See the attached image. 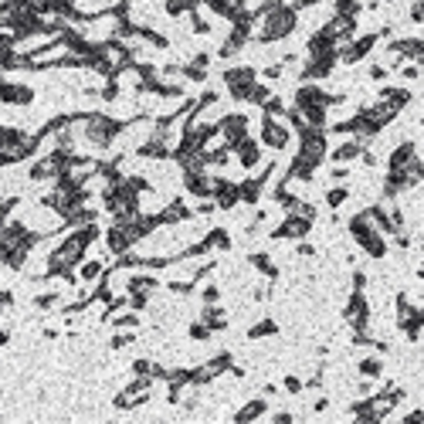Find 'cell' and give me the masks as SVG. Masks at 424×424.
<instances>
[{
	"label": "cell",
	"instance_id": "6da1fadb",
	"mask_svg": "<svg viewBox=\"0 0 424 424\" xmlns=\"http://www.w3.org/2000/svg\"><path fill=\"white\" fill-rule=\"evenodd\" d=\"M299 28V10L292 3H275L262 21H255V31H251V41L255 44H275V41H285L296 35Z\"/></svg>",
	"mask_w": 424,
	"mask_h": 424
},
{
	"label": "cell",
	"instance_id": "7a4b0ae2",
	"mask_svg": "<svg viewBox=\"0 0 424 424\" xmlns=\"http://www.w3.org/2000/svg\"><path fill=\"white\" fill-rule=\"evenodd\" d=\"M126 122L129 119L109 116V113H85V122L78 126V136L92 146V150H113L119 143V136L126 133Z\"/></svg>",
	"mask_w": 424,
	"mask_h": 424
},
{
	"label": "cell",
	"instance_id": "3957f363",
	"mask_svg": "<svg viewBox=\"0 0 424 424\" xmlns=\"http://www.w3.org/2000/svg\"><path fill=\"white\" fill-rule=\"evenodd\" d=\"M221 81H224L231 102H248V88L258 81V68L255 65H228L221 72Z\"/></svg>",
	"mask_w": 424,
	"mask_h": 424
},
{
	"label": "cell",
	"instance_id": "277c9868",
	"mask_svg": "<svg viewBox=\"0 0 424 424\" xmlns=\"http://www.w3.org/2000/svg\"><path fill=\"white\" fill-rule=\"evenodd\" d=\"M271 177H275V163H265L258 173L251 170L248 177H241V180H238V197H241V204H244V207H258Z\"/></svg>",
	"mask_w": 424,
	"mask_h": 424
},
{
	"label": "cell",
	"instance_id": "5b68a950",
	"mask_svg": "<svg viewBox=\"0 0 424 424\" xmlns=\"http://www.w3.org/2000/svg\"><path fill=\"white\" fill-rule=\"evenodd\" d=\"M262 150H271V153H282L289 143H292V129L282 122V119H271V116H258V136Z\"/></svg>",
	"mask_w": 424,
	"mask_h": 424
},
{
	"label": "cell",
	"instance_id": "8992f818",
	"mask_svg": "<svg viewBox=\"0 0 424 424\" xmlns=\"http://www.w3.org/2000/svg\"><path fill=\"white\" fill-rule=\"evenodd\" d=\"M296 136H299L296 156H302L306 163H312V166L319 170L322 160H326V150H329V133H326V129H302V133H296Z\"/></svg>",
	"mask_w": 424,
	"mask_h": 424
},
{
	"label": "cell",
	"instance_id": "52a82bcc",
	"mask_svg": "<svg viewBox=\"0 0 424 424\" xmlns=\"http://www.w3.org/2000/svg\"><path fill=\"white\" fill-rule=\"evenodd\" d=\"M150 394H153V380L150 377H133V384L122 387L113 397V407L116 411H136V407L150 404Z\"/></svg>",
	"mask_w": 424,
	"mask_h": 424
},
{
	"label": "cell",
	"instance_id": "ba28073f",
	"mask_svg": "<svg viewBox=\"0 0 424 424\" xmlns=\"http://www.w3.org/2000/svg\"><path fill=\"white\" fill-rule=\"evenodd\" d=\"M248 133H251V116L248 113H228V116L218 119V136L228 150H234Z\"/></svg>",
	"mask_w": 424,
	"mask_h": 424
},
{
	"label": "cell",
	"instance_id": "9c48e42d",
	"mask_svg": "<svg viewBox=\"0 0 424 424\" xmlns=\"http://www.w3.org/2000/svg\"><path fill=\"white\" fill-rule=\"evenodd\" d=\"M343 322L349 329H370V299H367V292H360V289L349 292L347 306H343Z\"/></svg>",
	"mask_w": 424,
	"mask_h": 424
},
{
	"label": "cell",
	"instance_id": "30bf717a",
	"mask_svg": "<svg viewBox=\"0 0 424 424\" xmlns=\"http://www.w3.org/2000/svg\"><path fill=\"white\" fill-rule=\"evenodd\" d=\"M336 72V51L329 55H306L302 68H299V81H322Z\"/></svg>",
	"mask_w": 424,
	"mask_h": 424
},
{
	"label": "cell",
	"instance_id": "8fae6325",
	"mask_svg": "<svg viewBox=\"0 0 424 424\" xmlns=\"http://www.w3.org/2000/svg\"><path fill=\"white\" fill-rule=\"evenodd\" d=\"M312 234V224H309L306 218H299V214H285L275 228L269 231L271 241H302Z\"/></svg>",
	"mask_w": 424,
	"mask_h": 424
},
{
	"label": "cell",
	"instance_id": "7c38bea8",
	"mask_svg": "<svg viewBox=\"0 0 424 424\" xmlns=\"http://www.w3.org/2000/svg\"><path fill=\"white\" fill-rule=\"evenodd\" d=\"M214 177V191H211V200L218 211H234L241 207V197H238V180L224 177V173H211Z\"/></svg>",
	"mask_w": 424,
	"mask_h": 424
},
{
	"label": "cell",
	"instance_id": "4fadbf2b",
	"mask_svg": "<svg viewBox=\"0 0 424 424\" xmlns=\"http://www.w3.org/2000/svg\"><path fill=\"white\" fill-rule=\"evenodd\" d=\"M156 218H160L163 228H180V224L193 221V207L184 197H173V200H163V207L156 211Z\"/></svg>",
	"mask_w": 424,
	"mask_h": 424
},
{
	"label": "cell",
	"instance_id": "5bb4252c",
	"mask_svg": "<svg viewBox=\"0 0 424 424\" xmlns=\"http://www.w3.org/2000/svg\"><path fill=\"white\" fill-rule=\"evenodd\" d=\"M180 184H184L187 197H193V200H211L214 177H211L207 170H184V173H180Z\"/></svg>",
	"mask_w": 424,
	"mask_h": 424
},
{
	"label": "cell",
	"instance_id": "9a60e30c",
	"mask_svg": "<svg viewBox=\"0 0 424 424\" xmlns=\"http://www.w3.org/2000/svg\"><path fill=\"white\" fill-rule=\"evenodd\" d=\"M231 156L238 160V166H241L244 173L258 170V166H262V143L255 139V133H248V136L231 150Z\"/></svg>",
	"mask_w": 424,
	"mask_h": 424
},
{
	"label": "cell",
	"instance_id": "2e32d148",
	"mask_svg": "<svg viewBox=\"0 0 424 424\" xmlns=\"http://www.w3.org/2000/svg\"><path fill=\"white\" fill-rule=\"evenodd\" d=\"M102 241H106V251L116 258V255H122V251H129V248H136V241H133V234H129V228L122 224V221H113L106 231H102Z\"/></svg>",
	"mask_w": 424,
	"mask_h": 424
},
{
	"label": "cell",
	"instance_id": "e0dca14e",
	"mask_svg": "<svg viewBox=\"0 0 424 424\" xmlns=\"http://www.w3.org/2000/svg\"><path fill=\"white\" fill-rule=\"evenodd\" d=\"M35 99H38L35 85H28V81H10V78H7V85H3V95H0L3 106H17V109H28Z\"/></svg>",
	"mask_w": 424,
	"mask_h": 424
},
{
	"label": "cell",
	"instance_id": "ac0fdd59",
	"mask_svg": "<svg viewBox=\"0 0 424 424\" xmlns=\"http://www.w3.org/2000/svg\"><path fill=\"white\" fill-rule=\"evenodd\" d=\"M356 28H360V21H356V17H343V14H333V17L322 24V31L336 41V44H343V41L353 38V35H356Z\"/></svg>",
	"mask_w": 424,
	"mask_h": 424
},
{
	"label": "cell",
	"instance_id": "d6986e66",
	"mask_svg": "<svg viewBox=\"0 0 424 424\" xmlns=\"http://www.w3.org/2000/svg\"><path fill=\"white\" fill-rule=\"evenodd\" d=\"M197 319L218 336V333H224L228 326H231V316H228V309L221 306V302H214V306H200V312H197Z\"/></svg>",
	"mask_w": 424,
	"mask_h": 424
},
{
	"label": "cell",
	"instance_id": "ffe728a7",
	"mask_svg": "<svg viewBox=\"0 0 424 424\" xmlns=\"http://www.w3.org/2000/svg\"><path fill=\"white\" fill-rule=\"evenodd\" d=\"M207 72H211V55H207V51H197L191 61L180 65V78H184V81H193V85L207 81Z\"/></svg>",
	"mask_w": 424,
	"mask_h": 424
},
{
	"label": "cell",
	"instance_id": "44dd1931",
	"mask_svg": "<svg viewBox=\"0 0 424 424\" xmlns=\"http://www.w3.org/2000/svg\"><path fill=\"white\" fill-rule=\"evenodd\" d=\"M377 102H387L390 109H407L411 102H414V92L411 88H404V85H380L377 88Z\"/></svg>",
	"mask_w": 424,
	"mask_h": 424
},
{
	"label": "cell",
	"instance_id": "7402d4cb",
	"mask_svg": "<svg viewBox=\"0 0 424 424\" xmlns=\"http://www.w3.org/2000/svg\"><path fill=\"white\" fill-rule=\"evenodd\" d=\"M269 414V397H251V401H244L238 411L231 414L234 424H251V421H262Z\"/></svg>",
	"mask_w": 424,
	"mask_h": 424
},
{
	"label": "cell",
	"instance_id": "603a6c76",
	"mask_svg": "<svg viewBox=\"0 0 424 424\" xmlns=\"http://www.w3.org/2000/svg\"><path fill=\"white\" fill-rule=\"evenodd\" d=\"M363 146L367 143H360L356 136H347L343 143H336L333 150H326V160H333V163H353V160H360V153H363Z\"/></svg>",
	"mask_w": 424,
	"mask_h": 424
},
{
	"label": "cell",
	"instance_id": "cb8c5ba5",
	"mask_svg": "<svg viewBox=\"0 0 424 424\" xmlns=\"http://www.w3.org/2000/svg\"><path fill=\"white\" fill-rule=\"evenodd\" d=\"M356 248H360L367 258H374V262H384L387 255H390V238H387V234H380V231H374L370 238H363Z\"/></svg>",
	"mask_w": 424,
	"mask_h": 424
},
{
	"label": "cell",
	"instance_id": "d4e9b609",
	"mask_svg": "<svg viewBox=\"0 0 424 424\" xmlns=\"http://www.w3.org/2000/svg\"><path fill=\"white\" fill-rule=\"evenodd\" d=\"M102 271H106V262L102 258H81L75 265V278H78V285H92V282H99L102 278Z\"/></svg>",
	"mask_w": 424,
	"mask_h": 424
},
{
	"label": "cell",
	"instance_id": "484cf974",
	"mask_svg": "<svg viewBox=\"0 0 424 424\" xmlns=\"http://www.w3.org/2000/svg\"><path fill=\"white\" fill-rule=\"evenodd\" d=\"M397 329L404 333V340H407L411 347H418V343H421V333H424V312L421 309H414L407 319H401V322H397Z\"/></svg>",
	"mask_w": 424,
	"mask_h": 424
},
{
	"label": "cell",
	"instance_id": "4316f807",
	"mask_svg": "<svg viewBox=\"0 0 424 424\" xmlns=\"http://www.w3.org/2000/svg\"><path fill=\"white\" fill-rule=\"evenodd\" d=\"M411 156H418V143H414V139H404V143H397V146L387 153V170H404Z\"/></svg>",
	"mask_w": 424,
	"mask_h": 424
},
{
	"label": "cell",
	"instance_id": "83f0119b",
	"mask_svg": "<svg viewBox=\"0 0 424 424\" xmlns=\"http://www.w3.org/2000/svg\"><path fill=\"white\" fill-rule=\"evenodd\" d=\"M248 265L258 271V275H265L269 282H275V278L282 275V269L275 265V258H271L269 251H251V255H248Z\"/></svg>",
	"mask_w": 424,
	"mask_h": 424
},
{
	"label": "cell",
	"instance_id": "f1b7e54d",
	"mask_svg": "<svg viewBox=\"0 0 424 424\" xmlns=\"http://www.w3.org/2000/svg\"><path fill=\"white\" fill-rule=\"evenodd\" d=\"M278 333H282L278 319H271V316H262L258 322H251V326H248V333H244V336H248L251 343H258V340H269V336H278Z\"/></svg>",
	"mask_w": 424,
	"mask_h": 424
},
{
	"label": "cell",
	"instance_id": "f546056e",
	"mask_svg": "<svg viewBox=\"0 0 424 424\" xmlns=\"http://www.w3.org/2000/svg\"><path fill=\"white\" fill-rule=\"evenodd\" d=\"M404 191H407L404 170H387V173H384V184H380V193H384V200H397V197H401Z\"/></svg>",
	"mask_w": 424,
	"mask_h": 424
},
{
	"label": "cell",
	"instance_id": "4dcf8cb0",
	"mask_svg": "<svg viewBox=\"0 0 424 424\" xmlns=\"http://www.w3.org/2000/svg\"><path fill=\"white\" fill-rule=\"evenodd\" d=\"M356 374H360V377H367V380H380V377H384V356H380V353H367V356H360Z\"/></svg>",
	"mask_w": 424,
	"mask_h": 424
},
{
	"label": "cell",
	"instance_id": "1f68e13d",
	"mask_svg": "<svg viewBox=\"0 0 424 424\" xmlns=\"http://www.w3.org/2000/svg\"><path fill=\"white\" fill-rule=\"evenodd\" d=\"M347 231H349V238H353V244H360L363 238H370V234L377 231L374 224H370V218H367V211H356L353 218L347 221Z\"/></svg>",
	"mask_w": 424,
	"mask_h": 424
},
{
	"label": "cell",
	"instance_id": "d6a6232c",
	"mask_svg": "<svg viewBox=\"0 0 424 424\" xmlns=\"http://www.w3.org/2000/svg\"><path fill=\"white\" fill-rule=\"evenodd\" d=\"M329 51H336V41L329 38L322 28L312 31V35L306 38V55H329Z\"/></svg>",
	"mask_w": 424,
	"mask_h": 424
},
{
	"label": "cell",
	"instance_id": "836d02e7",
	"mask_svg": "<svg viewBox=\"0 0 424 424\" xmlns=\"http://www.w3.org/2000/svg\"><path fill=\"white\" fill-rule=\"evenodd\" d=\"M204 241H207L211 255H214V251H221V255H224V251H231V244H234L228 228H211V231L204 234Z\"/></svg>",
	"mask_w": 424,
	"mask_h": 424
},
{
	"label": "cell",
	"instance_id": "e575fe53",
	"mask_svg": "<svg viewBox=\"0 0 424 424\" xmlns=\"http://www.w3.org/2000/svg\"><path fill=\"white\" fill-rule=\"evenodd\" d=\"M109 326H113V329H129V333H139L143 316H139V312H133V309H122V312H116V316L109 319Z\"/></svg>",
	"mask_w": 424,
	"mask_h": 424
},
{
	"label": "cell",
	"instance_id": "d590c367",
	"mask_svg": "<svg viewBox=\"0 0 424 424\" xmlns=\"http://www.w3.org/2000/svg\"><path fill=\"white\" fill-rule=\"evenodd\" d=\"M191 10H200V0H163V14H166L170 21L187 17Z\"/></svg>",
	"mask_w": 424,
	"mask_h": 424
},
{
	"label": "cell",
	"instance_id": "8d00e7d4",
	"mask_svg": "<svg viewBox=\"0 0 424 424\" xmlns=\"http://www.w3.org/2000/svg\"><path fill=\"white\" fill-rule=\"evenodd\" d=\"M285 109H289V102H285L278 92H271L269 99L258 106V113H262V116H271V119H282V116H285Z\"/></svg>",
	"mask_w": 424,
	"mask_h": 424
},
{
	"label": "cell",
	"instance_id": "74e56055",
	"mask_svg": "<svg viewBox=\"0 0 424 424\" xmlns=\"http://www.w3.org/2000/svg\"><path fill=\"white\" fill-rule=\"evenodd\" d=\"M347 200H349V187H347V184H333V187L326 191V207H329V211H340Z\"/></svg>",
	"mask_w": 424,
	"mask_h": 424
},
{
	"label": "cell",
	"instance_id": "f35d334b",
	"mask_svg": "<svg viewBox=\"0 0 424 424\" xmlns=\"http://www.w3.org/2000/svg\"><path fill=\"white\" fill-rule=\"evenodd\" d=\"M271 92H275V88H271V81H262V78H258V81L248 88V106H255V109H258V106L269 99Z\"/></svg>",
	"mask_w": 424,
	"mask_h": 424
},
{
	"label": "cell",
	"instance_id": "ab89813d",
	"mask_svg": "<svg viewBox=\"0 0 424 424\" xmlns=\"http://www.w3.org/2000/svg\"><path fill=\"white\" fill-rule=\"evenodd\" d=\"M197 292H200V306H214V302H221V296H224L218 282H200Z\"/></svg>",
	"mask_w": 424,
	"mask_h": 424
},
{
	"label": "cell",
	"instance_id": "60d3db41",
	"mask_svg": "<svg viewBox=\"0 0 424 424\" xmlns=\"http://www.w3.org/2000/svg\"><path fill=\"white\" fill-rule=\"evenodd\" d=\"M166 292H170V296H184V299H187V296L197 292V285H193L191 278H170V282H166Z\"/></svg>",
	"mask_w": 424,
	"mask_h": 424
},
{
	"label": "cell",
	"instance_id": "b9f144b4",
	"mask_svg": "<svg viewBox=\"0 0 424 424\" xmlns=\"http://www.w3.org/2000/svg\"><path fill=\"white\" fill-rule=\"evenodd\" d=\"M187 17H191V31L197 35V38H211V31H214V28H211V21H207V17H200V10H191Z\"/></svg>",
	"mask_w": 424,
	"mask_h": 424
},
{
	"label": "cell",
	"instance_id": "7bdbcfd3",
	"mask_svg": "<svg viewBox=\"0 0 424 424\" xmlns=\"http://www.w3.org/2000/svg\"><path fill=\"white\" fill-rule=\"evenodd\" d=\"M278 390H285L289 397H299V394H306V384H302V377L285 374V377H282V384H278Z\"/></svg>",
	"mask_w": 424,
	"mask_h": 424
},
{
	"label": "cell",
	"instance_id": "ee69618b",
	"mask_svg": "<svg viewBox=\"0 0 424 424\" xmlns=\"http://www.w3.org/2000/svg\"><path fill=\"white\" fill-rule=\"evenodd\" d=\"M129 374H133V377H150V374H153V360H150V356H136V360L129 363ZM150 380H153V377H150Z\"/></svg>",
	"mask_w": 424,
	"mask_h": 424
},
{
	"label": "cell",
	"instance_id": "f6af8a7d",
	"mask_svg": "<svg viewBox=\"0 0 424 424\" xmlns=\"http://www.w3.org/2000/svg\"><path fill=\"white\" fill-rule=\"evenodd\" d=\"M55 306H61V292H41V296H35V309L38 312H48Z\"/></svg>",
	"mask_w": 424,
	"mask_h": 424
},
{
	"label": "cell",
	"instance_id": "bcb514c9",
	"mask_svg": "<svg viewBox=\"0 0 424 424\" xmlns=\"http://www.w3.org/2000/svg\"><path fill=\"white\" fill-rule=\"evenodd\" d=\"M187 336H191V343H207V340H211L214 333H211V329H207V326H204L200 319H193L191 326H187Z\"/></svg>",
	"mask_w": 424,
	"mask_h": 424
},
{
	"label": "cell",
	"instance_id": "7dc6e473",
	"mask_svg": "<svg viewBox=\"0 0 424 424\" xmlns=\"http://www.w3.org/2000/svg\"><path fill=\"white\" fill-rule=\"evenodd\" d=\"M258 78L262 81H278V78H285V65L282 61H271L265 68H258Z\"/></svg>",
	"mask_w": 424,
	"mask_h": 424
},
{
	"label": "cell",
	"instance_id": "c3c4849f",
	"mask_svg": "<svg viewBox=\"0 0 424 424\" xmlns=\"http://www.w3.org/2000/svg\"><path fill=\"white\" fill-rule=\"evenodd\" d=\"M129 343H136V333H129V329H116V333H113V340H109V349H126Z\"/></svg>",
	"mask_w": 424,
	"mask_h": 424
},
{
	"label": "cell",
	"instance_id": "681fc988",
	"mask_svg": "<svg viewBox=\"0 0 424 424\" xmlns=\"http://www.w3.org/2000/svg\"><path fill=\"white\" fill-rule=\"evenodd\" d=\"M407 21H411L414 28H421L424 24V0H411V7H407Z\"/></svg>",
	"mask_w": 424,
	"mask_h": 424
},
{
	"label": "cell",
	"instance_id": "f907efd6",
	"mask_svg": "<svg viewBox=\"0 0 424 424\" xmlns=\"http://www.w3.org/2000/svg\"><path fill=\"white\" fill-rule=\"evenodd\" d=\"M397 72L407 78V81H421V61H404Z\"/></svg>",
	"mask_w": 424,
	"mask_h": 424
},
{
	"label": "cell",
	"instance_id": "816d5d0a",
	"mask_svg": "<svg viewBox=\"0 0 424 424\" xmlns=\"http://www.w3.org/2000/svg\"><path fill=\"white\" fill-rule=\"evenodd\" d=\"M349 282H353V289H360V292H367V285H370V275L363 269H353V275H349Z\"/></svg>",
	"mask_w": 424,
	"mask_h": 424
},
{
	"label": "cell",
	"instance_id": "f5cc1de1",
	"mask_svg": "<svg viewBox=\"0 0 424 424\" xmlns=\"http://www.w3.org/2000/svg\"><path fill=\"white\" fill-rule=\"evenodd\" d=\"M329 180H333V184H347V180H349V166H347V163H333Z\"/></svg>",
	"mask_w": 424,
	"mask_h": 424
},
{
	"label": "cell",
	"instance_id": "db71d44e",
	"mask_svg": "<svg viewBox=\"0 0 424 424\" xmlns=\"http://www.w3.org/2000/svg\"><path fill=\"white\" fill-rule=\"evenodd\" d=\"M296 255H299V258H316V244H312L309 238L296 241Z\"/></svg>",
	"mask_w": 424,
	"mask_h": 424
},
{
	"label": "cell",
	"instance_id": "11a10c76",
	"mask_svg": "<svg viewBox=\"0 0 424 424\" xmlns=\"http://www.w3.org/2000/svg\"><path fill=\"white\" fill-rule=\"evenodd\" d=\"M367 78H370V81H387V78H390V68H387V65H370V68H367Z\"/></svg>",
	"mask_w": 424,
	"mask_h": 424
},
{
	"label": "cell",
	"instance_id": "9f6ffc18",
	"mask_svg": "<svg viewBox=\"0 0 424 424\" xmlns=\"http://www.w3.org/2000/svg\"><path fill=\"white\" fill-rule=\"evenodd\" d=\"M17 306V296L10 292V289H0V312H7V309Z\"/></svg>",
	"mask_w": 424,
	"mask_h": 424
},
{
	"label": "cell",
	"instance_id": "6f0895ef",
	"mask_svg": "<svg viewBox=\"0 0 424 424\" xmlns=\"http://www.w3.org/2000/svg\"><path fill=\"white\" fill-rule=\"evenodd\" d=\"M265 418H271V424H292L296 421L292 411H271V414H265Z\"/></svg>",
	"mask_w": 424,
	"mask_h": 424
},
{
	"label": "cell",
	"instance_id": "680465c9",
	"mask_svg": "<svg viewBox=\"0 0 424 424\" xmlns=\"http://www.w3.org/2000/svg\"><path fill=\"white\" fill-rule=\"evenodd\" d=\"M329 404H333L329 397H316V404H312V411H316V414H322V411H329Z\"/></svg>",
	"mask_w": 424,
	"mask_h": 424
},
{
	"label": "cell",
	"instance_id": "91938a15",
	"mask_svg": "<svg viewBox=\"0 0 424 424\" xmlns=\"http://www.w3.org/2000/svg\"><path fill=\"white\" fill-rule=\"evenodd\" d=\"M404 424H421V407L407 411V414H404Z\"/></svg>",
	"mask_w": 424,
	"mask_h": 424
},
{
	"label": "cell",
	"instance_id": "94428289",
	"mask_svg": "<svg viewBox=\"0 0 424 424\" xmlns=\"http://www.w3.org/2000/svg\"><path fill=\"white\" fill-rule=\"evenodd\" d=\"M278 394V384H265L262 387V397H275Z\"/></svg>",
	"mask_w": 424,
	"mask_h": 424
},
{
	"label": "cell",
	"instance_id": "6125c7cd",
	"mask_svg": "<svg viewBox=\"0 0 424 424\" xmlns=\"http://www.w3.org/2000/svg\"><path fill=\"white\" fill-rule=\"evenodd\" d=\"M3 347H10V333L0 326V349H3Z\"/></svg>",
	"mask_w": 424,
	"mask_h": 424
},
{
	"label": "cell",
	"instance_id": "be15d7a7",
	"mask_svg": "<svg viewBox=\"0 0 424 424\" xmlns=\"http://www.w3.org/2000/svg\"><path fill=\"white\" fill-rule=\"evenodd\" d=\"M3 85H7V75L0 72V95H3Z\"/></svg>",
	"mask_w": 424,
	"mask_h": 424
},
{
	"label": "cell",
	"instance_id": "e7e4bbea",
	"mask_svg": "<svg viewBox=\"0 0 424 424\" xmlns=\"http://www.w3.org/2000/svg\"><path fill=\"white\" fill-rule=\"evenodd\" d=\"M377 3H397V0H377Z\"/></svg>",
	"mask_w": 424,
	"mask_h": 424
},
{
	"label": "cell",
	"instance_id": "03108f58",
	"mask_svg": "<svg viewBox=\"0 0 424 424\" xmlns=\"http://www.w3.org/2000/svg\"><path fill=\"white\" fill-rule=\"evenodd\" d=\"M65 3H75V7H78V3H81V0H65Z\"/></svg>",
	"mask_w": 424,
	"mask_h": 424
}]
</instances>
